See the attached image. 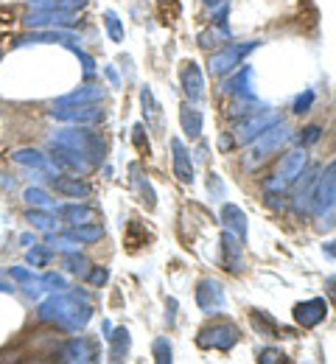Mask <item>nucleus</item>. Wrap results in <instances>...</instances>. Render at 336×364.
I'll list each match as a JSON object with an SVG mask.
<instances>
[{
	"mask_svg": "<svg viewBox=\"0 0 336 364\" xmlns=\"http://www.w3.org/2000/svg\"><path fill=\"white\" fill-rule=\"evenodd\" d=\"M196 342L205 350H230L239 342V328L230 325V322H213V325L202 328Z\"/></svg>",
	"mask_w": 336,
	"mask_h": 364,
	"instance_id": "obj_1",
	"label": "nucleus"
},
{
	"mask_svg": "<svg viewBox=\"0 0 336 364\" xmlns=\"http://www.w3.org/2000/svg\"><path fill=\"white\" fill-rule=\"evenodd\" d=\"M303 171H305V154L303 151H288L286 157L281 160L278 171H275V180L269 182L266 188L269 191H286L297 177H303Z\"/></svg>",
	"mask_w": 336,
	"mask_h": 364,
	"instance_id": "obj_2",
	"label": "nucleus"
},
{
	"mask_svg": "<svg viewBox=\"0 0 336 364\" xmlns=\"http://www.w3.org/2000/svg\"><path fill=\"white\" fill-rule=\"evenodd\" d=\"M261 43H244V46H230L224 48L222 53H216V56H210V65H207V70L213 73V76H224V73H230V70H236L241 65V59L252 50V48H258Z\"/></svg>",
	"mask_w": 336,
	"mask_h": 364,
	"instance_id": "obj_3",
	"label": "nucleus"
},
{
	"mask_svg": "<svg viewBox=\"0 0 336 364\" xmlns=\"http://www.w3.org/2000/svg\"><path fill=\"white\" fill-rule=\"evenodd\" d=\"M196 306L205 314H219L224 309V289H222V283L210 280V277L199 280V286H196Z\"/></svg>",
	"mask_w": 336,
	"mask_h": 364,
	"instance_id": "obj_4",
	"label": "nucleus"
},
{
	"mask_svg": "<svg viewBox=\"0 0 336 364\" xmlns=\"http://www.w3.org/2000/svg\"><path fill=\"white\" fill-rule=\"evenodd\" d=\"M286 140H288V132L283 129V124L278 121L275 127H269L266 132H261V135L255 137V149H252V163H255V160H258V163H261V160H266V157H269L272 151H278V149H281V146H283Z\"/></svg>",
	"mask_w": 336,
	"mask_h": 364,
	"instance_id": "obj_5",
	"label": "nucleus"
},
{
	"mask_svg": "<svg viewBox=\"0 0 336 364\" xmlns=\"http://www.w3.org/2000/svg\"><path fill=\"white\" fill-rule=\"evenodd\" d=\"M278 121H281L278 112H266V115H261V118H258V112H255L249 121H244V124H239V127L233 129V140H236V143H249V140H255L261 132H266L269 127H275Z\"/></svg>",
	"mask_w": 336,
	"mask_h": 364,
	"instance_id": "obj_6",
	"label": "nucleus"
},
{
	"mask_svg": "<svg viewBox=\"0 0 336 364\" xmlns=\"http://www.w3.org/2000/svg\"><path fill=\"white\" fill-rule=\"evenodd\" d=\"M314 205L317 210H331L336 205V163H331L323 174V180L317 182V191H314Z\"/></svg>",
	"mask_w": 336,
	"mask_h": 364,
	"instance_id": "obj_7",
	"label": "nucleus"
},
{
	"mask_svg": "<svg viewBox=\"0 0 336 364\" xmlns=\"http://www.w3.org/2000/svg\"><path fill=\"white\" fill-rule=\"evenodd\" d=\"M328 314V303L325 300H305V303H300L297 309H294V319L303 325V328H317L323 319Z\"/></svg>",
	"mask_w": 336,
	"mask_h": 364,
	"instance_id": "obj_8",
	"label": "nucleus"
},
{
	"mask_svg": "<svg viewBox=\"0 0 336 364\" xmlns=\"http://www.w3.org/2000/svg\"><path fill=\"white\" fill-rule=\"evenodd\" d=\"M241 238H236L233 232H224V238H222V267L227 269V272H241L244 269V258H241V247H239Z\"/></svg>",
	"mask_w": 336,
	"mask_h": 364,
	"instance_id": "obj_9",
	"label": "nucleus"
},
{
	"mask_svg": "<svg viewBox=\"0 0 336 364\" xmlns=\"http://www.w3.org/2000/svg\"><path fill=\"white\" fill-rule=\"evenodd\" d=\"M171 151H174V174L180 177V182H193V163H191V154H188V149H185V143L183 140H171Z\"/></svg>",
	"mask_w": 336,
	"mask_h": 364,
	"instance_id": "obj_10",
	"label": "nucleus"
},
{
	"mask_svg": "<svg viewBox=\"0 0 336 364\" xmlns=\"http://www.w3.org/2000/svg\"><path fill=\"white\" fill-rule=\"evenodd\" d=\"M183 85H185V92H188V98L191 101H199L202 98V70L196 68V62H188L185 68H183Z\"/></svg>",
	"mask_w": 336,
	"mask_h": 364,
	"instance_id": "obj_11",
	"label": "nucleus"
},
{
	"mask_svg": "<svg viewBox=\"0 0 336 364\" xmlns=\"http://www.w3.org/2000/svg\"><path fill=\"white\" fill-rule=\"evenodd\" d=\"M222 219H224L227 230H230L236 238H244V235H246V219H244L241 208H236V205H224V210H222Z\"/></svg>",
	"mask_w": 336,
	"mask_h": 364,
	"instance_id": "obj_12",
	"label": "nucleus"
},
{
	"mask_svg": "<svg viewBox=\"0 0 336 364\" xmlns=\"http://www.w3.org/2000/svg\"><path fill=\"white\" fill-rule=\"evenodd\" d=\"M249 322H252V328L261 333V336H281V328H278V322L272 314H266V311H252L249 314Z\"/></svg>",
	"mask_w": 336,
	"mask_h": 364,
	"instance_id": "obj_13",
	"label": "nucleus"
},
{
	"mask_svg": "<svg viewBox=\"0 0 336 364\" xmlns=\"http://www.w3.org/2000/svg\"><path fill=\"white\" fill-rule=\"evenodd\" d=\"M53 115L56 118H62V121H101L104 118V112L96 109V107H79V109H53Z\"/></svg>",
	"mask_w": 336,
	"mask_h": 364,
	"instance_id": "obj_14",
	"label": "nucleus"
},
{
	"mask_svg": "<svg viewBox=\"0 0 336 364\" xmlns=\"http://www.w3.org/2000/svg\"><path fill=\"white\" fill-rule=\"evenodd\" d=\"M180 121H183V129H185V135L191 137V140H196V137L202 135V112H199V109L183 107Z\"/></svg>",
	"mask_w": 336,
	"mask_h": 364,
	"instance_id": "obj_15",
	"label": "nucleus"
},
{
	"mask_svg": "<svg viewBox=\"0 0 336 364\" xmlns=\"http://www.w3.org/2000/svg\"><path fill=\"white\" fill-rule=\"evenodd\" d=\"M53 188L67 196H90V185L79 180H53Z\"/></svg>",
	"mask_w": 336,
	"mask_h": 364,
	"instance_id": "obj_16",
	"label": "nucleus"
},
{
	"mask_svg": "<svg viewBox=\"0 0 336 364\" xmlns=\"http://www.w3.org/2000/svg\"><path fill=\"white\" fill-rule=\"evenodd\" d=\"M59 213H62L65 219H70L73 225H79V228L90 225V222H93V216H96V213H93L90 208H76V205H70V208H62Z\"/></svg>",
	"mask_w": 336,
	"mask_h": 364,
	"instance_id": "obj_17",
	"label": "nucleus"
},
{
	"mask_svg": "<svg viewBox=\"0 0 336 364\" xmlns=\"http://www.w3.org/2000/svg\"><path fill=\"white\" fill-rule=\"evenodd\" d=\"M104 98V90L101 87H93V90H82V92H73V95H67L62 104H85V101H101Z\"/></svg>",
	"mask_w": 336,
	"mask_h": 364,
	"instance_id": "obj_18",
	"label": "nucleus"
},
{
	"mask_svg": "<svg viewBox=\"0 0 336 364\" xmlns=\"http://www.w3.org/2000/svg\"><path fill=\"white\" fill-rule=\"evenodd\" d=\"M104 232L101 228H90V230H73V232H67V238H73V241H96L101 238Z\"/></svg>",
	"mask_w": 336,
	"mask_h": 364,
	"instance_id": "obj_19",
	"label": "nucleus"
},
{
	"mask_svg": "<svg viewBox=\"0 0 336 364\" xmlns=\"http://www.w3.org/2000/svg\"><path fill=\"white\" fill-rule=\"evenodd\" d=\"M107 28H109V37H112L115 43L124 40V28H121V23H118V17H115L112 11H107Z\"/></svg>",
	"mask_w": 336,
	"mask_h": 364,
	"instance_id": "obj_20",
	"label": "nucleus"
},
{
	"mask_svg": "<svg viewBox=\"0 0 336 364\" xmlns=\"http://www.w3.org/2000/svg\"><path fill=\"white\" fill-rule=\"evenodd\" d=\"M154 359L157 362H171V345H168V339H157L154 342Z\"/></svg>",
	"mask_w": 336,
	"mask_h": 364,
	"instance_id": "obj_21",
	"label": "nucleus"
},
{
	"mask_svg": "<svg viewBox=\"0 0 336 364\" xmlns=\"http://www.w3.org/2000/svg\"><path fill=\"white\" fill-rule=\"evenodd\" d=\"M311 101H314V92H305V95H300V98L294 101V112H308Z\"/></svg>",
	"mask_w": 336,
	"mask_h": 364,
	"instance_id": "obj_22",
	"label": "nucleus"
},
{
	"mask_svg": "<svg viewBox=\"0 0 336 364\" xmlns=\"http://www.w3.org/2000/svg\"><path fill=\"white\" fill-rule=\"evenodd\" d=\"M303 132H305V135H300V143L308 146V143H317V140H320V132H323V129H320V127H308V129H303Z\"/></svg>",
	"mask_w": 336,
	"mask_h": 364,
	"instance_id": "obj_23",
	"label": "nucleus"
},
{
	"mask_svg": "<svg viewBox=\"0 0 336 364\" xmlns=\"http://www.w3.org/2000/svg\"><path fill=\"white\" fill-rule=\"evenodd\" d=\"M281 359H283V353H281V350H272V348H269V350H264V353L258 356V362H264V364L281 362Z\"/></svg>",
	"mask_w": 336,
	"mask_h": 364,
	"instance_id": "obj_24",
	"label": "nucleus"
},
{
	"mask_svg": "<svg viewBox=\"0 0 336 364\" xmlns=\"http://www.w3.org/2000/svg\"><path fill=\"white\" fill-rule=\"evenodd\" d=\"M328 294H331V300L336 303V277H331V280H328Z\"/></svg>",
	"mask_w": 336,
	"mask_h": 364,
	"instance_id": "obj_25",
	"label": "nucleus"
},
{
	"mask_svg": "<svg viewBox=\"0 0 336 364\" xmlns=\"http://www.w3.org/2000/svg\"><path fill=\"white\" fill-rule=\"evenodd\" d=\"M107 280V272L104 269H96V274H93V283H104Z\"/></svg>",
	"mask_w": 336,
	"mask_h": 364,
	"instance_id": "obj_26",
	"label": "nucleus"
},
{
	"mask_svg": "<svg viewBox=\"0 0 336 364\" xmlns=\"http://www.w3.org/2000/svg\"><path fill=\"white\" fill-rule=\"evenodd\" d=\"M325 250H328L331 255H336V241H331V244H325Z\"/></svg>",
	"mask_w": 336,
	"mask_h": 364,
	"instance_id": "obj_27",
	"label": "nucleus"
},
{
	"mask_svg": "<svg viewBox=\"0 0 336 364\" xmlns=\"http://www.w3.org/2000/svg\"><path fill=\"white\" fill-rule=\"evenodd\" d=\"M205 3H207V6H216V3H222V0H205Z\"/></svg>",
	"mask_w": 336,
	"mask_h": 364,
	"instance_id": "obj_28",
	"label": "nucleus"
}]
</instances>
